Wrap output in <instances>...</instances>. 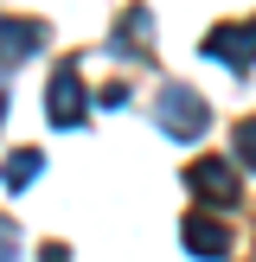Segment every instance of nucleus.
<instances>
[{
  "label": "nucleus",
  "instance_id": "nucleus-6",
  "mask_svg": "<svg viewBox=\"0 0 256 262\" xmlns=\"http://www.w3.org/2000/svg\"><path fill=\"white\" fill-rule=\"evenodd\" d=\"M186 250L192 256H230V224H218V217H186Z\"/></svg>",
  "mask_w": 256,
  "mask_h": 262
},
{
  "label": "nucleus",
  "instance_id": "nucleus-8",
  "mask_svg": "<svg viewBox=\"0 0 256 262\" xmlns=\"http://www.w3.org/2000/svg\"><path fill=\"white\" fill-rule=\"evenodd\" d=\"M230 147H237L243 160H250V173H256V115H250V122H237V135H230Z\"/></svg>",
  "mask_w": 256,
  "mask_h": 262
},
{
  "label": "nucleus",
  "instance_id": "nucleus-9",
  "mask_svg": "<svg viewBox=\"0 0 256 262\" xmlns=\"http://www.w3.org/2000/svg\"><path fill=\"white\" fill-rule=\"evenodd\" d=\"M13 256H19V230L0 217V262H13Z\"/></svg>",
  "mask_w": 256,
  "mask_h": 262
},
{
  "label": "nucleus",
  "instance_id": "nucleus-4",
  "mask_svg": "<svg viewBox=\"0 0 256 262\" xmlns=\"http://www.w3.org/2000/svg\"><path fill=\"white\" fill-rule=\"evenodd\" d=\"M186 186L199 192L205 205H224V199H237V173H230V160H192Z\"/></svg>",
  "mask_w": 256,
  "mask_h": 262
},
{
  "label": "nucleus",
  "instance_id": "nucleus-11",
  "mask_svg": "<svg viewBox=\"0 0 256 262\" xmlns=\"http://www.w3.org/2000/svg\"><path fill=\"white\" fill-rule=\"evenodd\" d=\"M0 115H7V83H0Z\"/></svg>",
  "mask_w": 256,
  "mask_h": 262
},
{
  "label": "nucleus",
  "instance_id": "nucleus-7",
  "mask_svg": "<svg viewBox=\"0 0 256 262\" xmlns=\"http://www.w3.org/2000/svg\"><path fill=\"white\" fill-rule=\"evenodd\" d=\"M38 173H45V154H38V147H19V154H7V166H0L7 192H26V186H32Z\"/></svg>",
  "mask_w": 256,
  "mask_h": 262
},
{
  "label": "nucleus",
  "instance_id": "nucleus-1",
  "mask_svg": "<svg viewBox=\"0 0 256 262\" xmlns=\"http://www.w3.org/2000/svg\"><path fill=\"white\" fill-rule=\"evenodd\" d=\"M45 115H51V128H77L90 115V90H83V77H77V64H58V71H51Z\"/></svg>",
  "mask_w": 256,
  "mask_h": 262
},
{
  "label": "nucleus",
  "instance_id": "nucleus-2",
  "mask_svg": "<svg viewBox=\"0 0 256 262\" xmlns=\"http://www.w3.org/2000/svg\"><path fill=\"white\" fill-rule=\"evenodd\" d=\"M205 122H211V115H205V96H199V90L173 83V90L160 96V128H166V135L192 141V135H205Z\"/></svg>",
  "mask_w": 256,
  "mask_h": 262
},
{
  "label": "nucleus",
  "instance_id": "nucleus-5",
  "mask_svg": "<svg viewBox=\"0 0 256 262\" xmlns=\"http://www.w3.org/2000/svg\"><path fill=\"white\" fill-rule=\"evenodd\" d=\"M45 45V26L38 19H0V71L19 58H32V51Z\"/></svg>",
  "mask_w": 256,
  "mask_h": 262
},
{
  "label": "nucleus",
  "instance_id": "nucleus-3",
  "mask_svg": "<svg viewBox=\"0 0 256 262\" xmlns=\"http://www.w3.org/2000/svg\"><path fill=\"white\" fill-rule=\"evenodd\" d=\"M205 58L230 64V71H250L256 64V19L250 26H218V32L205 38Z\"/></svg>",
  "mask_w": 256,
  "mask_h": 262
},
{
  "label": "nucleus",
  "instance_id": "nucleus-10",
  "mask_svg": "<svg viewBox=\"0 0 256 262\" xmlns=\"http://www.w3.org/2000/svg\"><path fill=\"white\" fill-rule=\"evenodd\" d=\"M38 262H71V250H64V243H45V250H38Z\"/></svg>",
  "mask_w": 256,
  "mask_h": 262
}]
</instances>
